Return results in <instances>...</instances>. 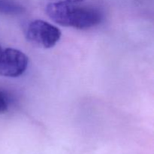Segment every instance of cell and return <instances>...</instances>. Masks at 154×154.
Segmentation results:
<instances>
[{"instance_id":"cell-1","label":"cell","mask_w":154,"mask_h":154,"mask_svg":"<svg viewBox=\"0 0 154 154\" xmlns=\"http://www.w3.org/2000/svg\"><path fill=\"white\" fill-rule=\"evenodd\" d=\"M46 13L56 23L78 29L92 28L102 21V14L96 9L61 2L49 3Z\"/></svg>"},{"instance_id":"cell-2","label":"cell","mask_w":154,"mask_h":154,"mask_svg":"<svg viewBox=\"0 0 154 154\" xmlns=\"http://www.w3.org/2000/svg\"><path fill=\"white\" fill-rule=\"evenodd\" d=\"M27 41L39 48L49 49L55 46L61 38L62 32L57 26L42 20L30 23L25 32Z\"/></svg>"},{"instance_id":"cell-5","label":"cell","mask_w":154,"mask_h":154,"mask_svg":"<svg viewBox=\"0 0 154 154\" xmlns=\"http://www.w3.org/2000/svg\"><path fill=\"white\" fill-rule=\"evenodd\" d=\"M8 98L7 95L0 90V114L6 112L8 109Z\"/></svg>"},{"instance_id":"cell-4","label":"cell","mask_w":154,"mask_h":154,"mask_svg":"<svg viewBox=\"0 0 154 154\" xmlns=\"http://www.w3.org/2000/svg\"><path fill=\"white\" fill-rule=\"evenodd\" d=\"M26 11L24 6L15 0H0V13L6 15H19Z\"/></svg>"},{"instance_id":"cell-6","label":"cell","mask_w":154,"mask_h":154,"mask_svg":"<svg viewBox=\"0 0 154 154\" xmlns=\"http://www.w3.org/2000/svg\"><path fill=\"white\" fill-rule=\"evenodd\" d=\"M84 0H54V2H61L70 3V4H78Z\"/></svg>"},{"instance_id":"cell-3","label":"cell","mask_w":154,"mask_h":154,"mask_svg":"<svg viewBox=\"0 0 154 154\" xmlns=\"http://www.w3.org/2000/svg\"><path fill=\"white\" fill-rule=\"evenodd\" d=\"M28 64V57L22 51L0 46V76H20L26 72Z\"/></svg>"}]
</instances>
